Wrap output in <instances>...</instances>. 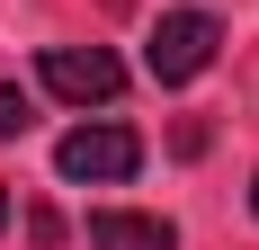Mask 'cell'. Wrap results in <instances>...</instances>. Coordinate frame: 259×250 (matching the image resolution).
Instances as JSON below:
<instances>
[{
    "label": "cell",
    "instance_id": "obj_1",
    "mask_svg": "<svg viewBox=\"0 0 259 250\" xmlns=\"http://www.w3.org/2000/svg\"><path fill=\"white\" fill-rule=\"evenodd\" d=\"M54 170L90 179V188H116V179L143 170V134H134V125H72V134L54 143Z\"/></svg>",
    "mask_w": 259,
    "mask_h": 250
},
{
    "label": "cell",
    "instance_id": "obj_2",
    "mask_svg": "<svg viewBox=\"0 0 259 250\" xmlns=\"http://www.w3.org/2000/svg\"><path fill=\"white\" fill-rule=\"evenodd\" d=\"M36 80H45L63 107H107L116 90H125V63H116L107 45H45Z\"/></svg>",
    "mask_w": 259,
    "mask_h": 250
},
{
    "label": "cell",
    "instance_id": "obj_3",
    "mask_svg": "<svg viewBox=\"0 0 259 250\" xmlns=\"http://www.w3.org/2000/svg\"><path fill=\"white\" fill-rule=\"evenodd\" d=\"M214 45H224V27L206 18V9H170V18L152 27V45H143V63H152L161 90H179V80H197L214 63Z\"/></svg>",
    "mask_w": 259,
    "mask_h": 250
},
{
    "label": "cell",
    "instance_id": "obj_4",
    "mask_svg": "<svg viewBox=\"0 0 259 250\" xmlns=\"http://www.w3.org/2000/svg\"><path fill=\"white\" fill-rule=\"evenodd\" d=\"M90 250H179L161 215H90Z\"/></svg>",
    "mask_w": 259,
    "mask_h": 250
},
{
    "label": "cell",
    "instance_id": "obj_5",
    "mask_svg": "<svg viewBox=\"0 0 259 250\" xmlns=\"http://www.w3.org/2000/svg\"><path fill=\"white\" fill-rule=\"evenodd\" d=\"M27 125H36V107H27V90H9V80H0V143H9V134H27Z\"/></svg>",
    "mask_w": 259,
    "mask_h": 250
},
{
    "label": "cell",
    "instance_id": "obj_6",
    "mask_svg": "<svg viewBox=\"0 0 259 250\" xmlns=\"http://www.w3.org/2000/svg\"><path fill=\"white\" fill-rule=\"evenodd\" d=\"M250 215H259V179H250Z\"/></svg>",
    "mask_w": 259,
    "mask_h": 250
},
{
    "label": "cell",
    "instance_id": "obj_7",
    "mask_svg": "<svg viewBox=\"0 0 259 250\" xmlns=\"http://www.w3.org/2000/svg\"><path fill=\"white\" fill-rule=\"evenodd\" d=\"M0 224H9V197H0Z\"/></svg>",
    "mask_w": 259,
    "mask_h": 250
}]
</instances>
